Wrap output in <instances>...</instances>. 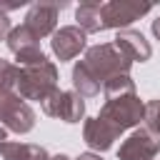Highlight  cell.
<instances>
[{"mask_svg":"<svg viewBox=\"0 0 160 160\" xmlns=\"http://www.w3.org/2000/svg\"><path fill=\"white\" fill-rule=\"evenodd\" d=\"M118 138H120V132H115V130H112L108 122H102L98 115H95V118H88L85 125H82V140H85V145H88L90 150H95L98 155L105 152V150H110Z\"/></svg>","mask_w":160,"mask_h":160,"instance_id":"7c38bea8","label":"cell"},{"mask_svg":"<svg viewBox=\"0 0 160 160\" xmlns=\"http://www.w3.org/2000/svg\"><path fill=\"white\" fill-rule=\"evenodd\" d=\"M68 2H50V0H38L30 5L28 15H25V25L38 35V38H48L58 30V12L65 8Z\"/></svg>","mask_w":160,"mask_h":160,"instance_id":"9c48e42d","label":"cell"},{"mask_svg":"<svg viewBox=\"0 0 160 160\" xmlns=\"http://www.w3.org/2000/svg\"><path fill=\"white\" fill-rule=\"evenodd\" d=\"M102 92H105V100L120 98V95H132L135 92V80L130 75H115L102 85Z\"/></svg>","mask_w":160,"mask_h":160,"instance_id":"2e32d148","label":"cell"},{"mask_svg":"<svg viewBox=\"0 0 160 160\" xmlns=\"http://www.w3.org/2000/svg\"><path fill=\"white\" fill-rule=\"evenodd\" d=\"M98 118L102 122H108L115 132H125L130 128H138L145 118V102L138 98V92L132 95H120V98H110L105 100V105L100 108Z\"/></svg>","mask_w":160,"mask_h":160,"instance_id":"3957f363","label":"cell"},{"mask_svg":"<svg viewBox=\"0 0 160 160\" xmlns=\"http://www.w3.org/2000/svg\"><path fill=\"white\" fill-rule=\"evenodd\" d=\"M152 10V5L148 2H132V0H110L100 5V18H102V30H125L130 22L140 20L142 15H148Z\"/></svg>","mask_w":160,"mask_h":160,"instance_id":"8992f818","label":"cell"},{"mask_svg":"<svg viewBox=\"0 0 160 160\" xmlns=\"http://www.w3.org/2000/svg\"><path fill=\"white\" fill-rule=\"evenodd\" d=\"M112 45H115L130 62H148L150 55H152V48H150V42L145 40V35H142L140 30H132V28L118 30Z\"/></svg>","mask_w":160,"mask_h":160,"instance_id":"8fae6325","label":"cell"},{"mask_svg":"<svg viewBox=\"0 0 160 160\" xmlns=\"http://www.w3.org/2000/svg\"><path fill=\"white\" fill-rule=\"evenodd\" d=\"M18 72H20L18 65H12L10 60L0 58V92H12V90H15Z\"/></svg>","mask_w":160,"mask_h":160,"instance_id":"e0dca14e","label":"cell"},{"mask_svg":"<svg viewBox=\"0 0 160 160\" xmlns=\"http://www.w3.org/2000/svg\"><path fill=\"white\" fill-rule=\"evenodd\" d=\"M72 90H75L80 98H95V95H100V90H102V85L90 75V70L82 65V60H78L75 68H72Z\"/></svg>","mask_w":160,"mask_h":160,"instance_id":"9a60e30c","label":"cell"},{"mask_svg":"<svg viewBox=\"0 0 160 160\" xmlns=\"http://www.w3.org/2000/svg\"><path fill=\"white\" fill-rule=\"evenodd\" d=\"M142 120H145V128H148L152 135L160 138V98L145 102V118H142Z\"/></svg>","mask_w":160,"mask_h":160,"instance_id":"ac0fdd59","label":"cell"},{"mask_svg":"<svg viewBox=\"0 0 160 160\" xmlns=\"http://www.w3.org/2000/svg\"><path fill=\"white\" fill-rule=\"evenodd\" d=\"M50 160H70V158H68V155H62V152H58V155H52Z\"/></svg>","mask_w":160,"mask_h":160,"instance_id":"603a6c76","label":"cell"},{"mask_svg":"<svg viewBox=\"0 0 160 160\" xmlns=\"http://www.w3.org/2000/svg\"><path fill=\"white\" fill-rule=\"evenodd\" d=\"M10 52L18 58V65H32V62H42L48 60V55L40 50V38L22 22L18 28H12L5 38Z\"/></svg>","mask_w":160,"mask_h":160,"instance_id":"52a82bcc","label":"cell"},{"mask_svg":"<svg viewBox=\"0 0 160 160\" xmlns=\"http://www.w3.org/2000/svg\"><path fill=\"white\" fill-rule=\"evenodd\" d=\"M5 140H8V130H5V128H0V145H2Z\"/></svg>","mask_w":160,"mask_h":160,"instance_id":"7402d4cb","label":"cell"},{"mask_svg":"<svg viewBox=\"0 0 160 160\" xmlns=\"http://www.w3.org/2000/svg\"><path fill=\"white\" fill-rule=\"evenodd\" d=\"M0 158L2 160H50L45 148L32 142H10V140L0 145Z\"/></svg>","mask_w":160,"mask_h":160,"instance_id":"4fadbf2b","label":"cell"},{"mask_svg":"<svg viewBox=\"0 0 160 160\" xmlns=\"http://www.w3.org/2000/svg\"><path fill=\"white\" fill-rule=\"evenodd\" d=\"M150 28H152V35H155V38H158V40H160V18H155V20H152V25H150Z\"/></svg>","mask_w":160,"mask_h":160,"instance_id":"44dd1931","label":"cell"},{"mask_svg":"<svg viewBox=\"0 0 160 160\" xmlns=\"http://www.w3.org/2000/svg\"><path fill=\"white\" fill-rule=\"evenodd\" d=\"M160 155V138L148 128H135L118 148V160H155Z\"/></svg>","mask_w":160,"mask_h":160,"instance_id":"ba28073f","label":"cell"},{"mask_svg":"<svg viewBox=\"0 0 160 160\" xmlns=\"http://www.w3.org/2000/svg\"><path fill=\"white\" fill-rule=\"evenodd\" d=\"M100 5L98 0H88V2H80L78 10H75V20H78V28L88 35V32H102V18H100Z\"/></svg>","mask_w":160,"mask_h":160,"instance_id":"5bb4252c","label":"cell"},{"mask_svg":"<svg viewBox=\"0 0 160 160\" xmlns=\"http://www.w3.org/2000/svg\"><path fill=\"white\" fill-rule=\"evenodd\" d=\"M0 128L25 135L35 128V110L12 90L0 92Z\"/></svg>","mask_w":160,"mask_h":160,"instance_id":"277c9868","label":"cell"},{"mask_svg":"<svg viewBox=\"0 0 160 160\" xmlns=\"http://www.w3.org/2000/svg\"><path fill=\"white\" fill-rule=\"evenodd\" d=\"M82 65L90 70V75L100 85H105L115 75H130V68H132V62L112 42H100V45L88 48L85 58H82Z\"/></svg>","mask_w":160,"mask_h":160,"instance_id":"7a4b0ae2","label":"cell"},{"mask_svg":"<svg viewBox=\"0 0 160 160\" xmlns=\"http://www.w3.org/2000/svg\"><path fill=\"white\" fill-rule=\"evenodd\" d=\"M18 82L15 90L18 95L28 102V100H38L42 102L45 98H50L58 90V68L50 60L42 62H32V65H18Z\"/></svg>","mask_w":160,"mask_h":160,"instance_id":"6da1fadb","label":"cell"},{"mask_svg":"<svg viewBox=\"0 0 160 160\" xmlns=\"http://www.w3.org/2000/svg\"><path fill=\"white\" fill-rule=\"evenodd\" d=\"M75 160H102V158H100L98 152H80Z\"/></svg>","mask_w":160,"mask_h":160,"instance_id":"ffe728a7","label":"cell"},{"mask_svg":"<svg viewBox=\"0 0 160 160\" xmlns=\"http://www.w3.org/2000/svg\"><path fill=\"white\" fill-rule=\"evenodd\" d=\"M42 112L50 118H58L68 125H75L85 118V100L75 92V90H55L50 98H45L42 102Z\"/></svg>","mask_w":160,"mask_h":160,"instance_id":"5b68a950","label":"cell"},{"mask_svg":"<svg viewBox=\"0 0 160 160\" xmlns=\"http://www.w3.org/2000/svg\"><path fill=\"white\" fill-rule=\"evenodd\" d=\"M88 45V35L78 28V25H65L60 30L52 32V40H50V48L55 52V58L60 62H68L72 58H78Z\"/></svg>","mask_w":160,"mask_h":160,"instance_id":"30bf717a","label":"cell"},{"mask_svg":"<svg viewBox=\"0 0 160 160\" xmlns=\"http://www.w3.org/2000/svg\"><path fill=\"white\" fill-rule=\"evenodd\" d=\"M10 30H12V28H10V18H8V12H0V40H5Z\"/></svg>","mask_w":160,"mask_h":160,"instance_id":"d6986e66","label":"cell"}]
</instances>
